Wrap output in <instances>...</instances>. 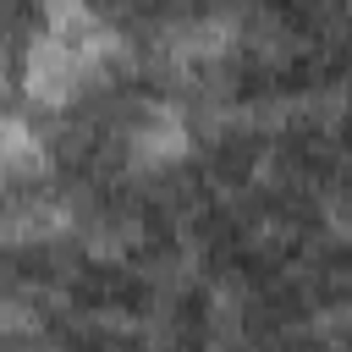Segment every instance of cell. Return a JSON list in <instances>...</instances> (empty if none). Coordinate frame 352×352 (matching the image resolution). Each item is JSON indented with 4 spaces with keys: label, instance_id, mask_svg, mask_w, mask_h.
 <instances>
[{
    "label": "cell",
    "instance_id": "obj_2",
    "mask_svg": "<svg viewBox=\"0 0 352 352\" xmlns=\"http://www.w3.org/2000/svg\"><path fill=\"white\" fill-rule=\"evenodd\" d=\"M0 160H6V176L11 182H38L44 170H50V148H44V138L11 110L6 116V132H0Z\"/></svg>",
    "mask_w": 352,
    "mask_h": 352
},
{
    "label": "cell",
    "instance_id": "obj_3",
    "mask_svg": "<svg viewBox=\"0 0 352 352\" xmlns=\"http://www.w3.org/2000/svg\"><path fill=\"white\" fill-rule=\"evenodd\" d=\"M66 226H72V209L55 198H28V204H11V214H6L11 242H44V236H60Z\"/></svg>",
    "mask_w": 352,
    "mask_h": 352
},
{
    "label": "cell",
    "instance_id": "obj_1",
    "mask_svg": "<svg viewBox=\"0 0 352 352\" xmlns=\"http://www.w3.org/2000/svg\"><path fill=\"white\" fill-rule=\"evenodd\" d=\"M187 148H192L187 116H182L176 104H165V99L143 104V116L126 126V165H138V170H165V165H176Z\"/></svg>",
    "mask_w": 352,
    "mask_h": 352
}]
</instances>
